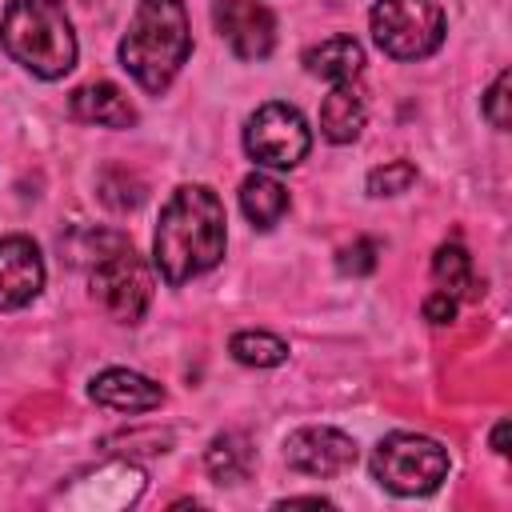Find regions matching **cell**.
<instances>
[{"instance_id":"obj_9","label":"cell","mask_w":512,"mask_h":512,"mask_svg":"<svg viewBox=\"0 0 512 512\" xmlns=\"http://www.w3.org/2000/svg\"><path fill=\"white\" fill-rule=\"evenodd\" d=\"M284 460L308 476H340L356 464V440L340 428H300L284 444Z\"/></svg>"},{"instance_id":"obj_2","label":"cell","mask_w":512,"mask_h":512,"mask_svg":"<svg viewBox=\"0 0 512 512\" xmlns=\"http://www.w3.org/2000/svg\"><path fill=\"white\" fill-rule=\"evenodd\" d=\"M192 56V32H188V8L184 0H140L128 36L120 40V64L136 76V84L152 96H160L172 76Z\"/></svg>"},{"instance_id":"obj_3","label":"cell","mask_w":512,"mask_h":512,"mask_svg":"<svg viewBox=\"0 0 512 512\" xmlns=\"http://www.w3.org/2000/svg\"><path fill=\"white\" fill-rule=\"evenodd\" d=\"M0 44L40 80H56L76 64V32L60 0H12L0 20Z\"/></svg>"},{"instance_id":"obj_18","label":"cell","mask_w":512,"mask_h":512,"mask_svg":"<svg viewBox=\"0 0 512 512\" xmlns=\"http://www.w3.org/2000/svg\"><path fill=\"white\" fill-rule=\"evenodd\" d=\"M100 200L112 212H132V208L144 204V180L124 164H108L100 172Z\"/></svg>"},{"instance_id":"obj_7","label":"cell","mask_w":512,"mask_h":512,"mask_svg":"<svg viewBox=\"0 0 512 512\" xmlns=\"http://www.w3.org/2000/svg\"><path fill=\"white\" fill-rule=\"evenodd\" d=\"M244 148L256 164L264 168H292L308 156L312 148V136H308V124L304 116L292 108V104H260L248 124H244Z\"/></svg>"},{"instance_id":"obj_5","label":"cell","mask_w":512,"mask_h":512,"mask_svg":"<svg viewBox=\"0 0 512 512\" xmlns=\"http://www.w3.org/2000/svg\"><path fill=\"white\" fill-rule=\"evenodd\" d=\"M372 40L392 60H424L444 40V12L436 0H376Z\"/></svg>"},{"instance_id":"obj_11","label":"cell","mask_w":512,"mask_h":512,"mask_svg":"<svg viewBox=\"0 0 512 512\" xmlns=\"http://www.w3.org/2000/svg\"><path fill=\"white\" fill-rule=\"evenodd\" d=\"M68 112L80 124H104V128H132L136 108L112 80H88L68 96Z\"/></svg>"},{"instance_id":"obj_19","label":"cell","mask_w":512,"mask_h":512,"mask_svg":"<svg viewBox=\"0 0 512 512\" xmlns=\"http://www.w3.org/2000/svg\"><path fill=\"white\" fill-rule=\"evenodd\" d=\"M228 348L240 364H252V368H272L288 356V344L280 336H268V332H236Z\"/></svg>"},{"instance_id":"obj_25","label":"cell","mask_w":512,"mask_h":512,"mask_svg":"<svg viewBox=\"0 0 512 512\" xmlns=\"http://www.w3.org/2000/svg\"><path fill=\"white\" fill-rule=\"evenodd\" d=\"M284 508H296V504H312V508H320V504H328L324 496H288V500H280Z\"/></svg>"},{"instance_id":"obj_13","label":"cell","mask_w":512,"mask_h":512,"mask_svg":"<svg viewBox=\"0 0 512 512\" xmlns=\"http://www.w3.org/2000/svg\"><path fill=\"white\" fill-rule=\"evenodd\" d=\"M364 116H368V108H364L360 88H352V80H348V84H336V88L324 96V104H320V132H324L332 144H348V140L360 136Z\"/></svg>"},{"instance_id":"obj_16","label":"cell","mask_w":512,"mask_h":512,"mask_svg":"<svg viewBox=\"0 0 512 512\" xmlns=\"http://www.w3.org/2000/svg\"><path fill=\"white\" fill-rule=\"evenodd\" d=\"M252 460H256V452H252L248 436H240V432H220L204 452V464L216 484H240L252 472Z\"/></svg>"},{"instance_id":"obj_24","label":"cell","mask_w":512,"mask_h":512,"mask_svg":"<svg viewBox=\"0 0 512 512\" xmlns=\"http://www.w3.org/2000/svg\"><path fill=\"white\" fill-rule=\"evenodd\" d=\"M504 444H508V420H500V424H496V432H492V448H496V452H500V456H504V452H508V448H504Z\"/></svg>"},{"instance_id":"obj_6","label":"cell","mask_w":512,"mask_h":512,"mask_svg":"<svg viewBox=\"0 0 512 512\" xmlns=\"http://www.w3.org/2000/svg\"><path fill=\"white\" fill-rule=\"evenodd\" d=\"M92 296L100 300V308L112 320L136 324L152 300V276L144 268V260L132 252V244H116L112 252H104L92 264Z\"/></svg>"},{"instance_id":"obj_22","label":"cell","mask_w":512,"mask_h":512,"mask_svg":"<svg viewBox=\"0 0 512 512\" xmlns=\"http://www.w3.org/2000/svg\"><path fill=\"white\" fill-rule=\"evenodd\" d=\"M508 84H512V76L508 72H500L496 80H492V88H488V96H484V116H488V124L492 128H508Z\"/></svg>"},{"instance_id":"obj_8","label":"cell","mask_w":512,"mask_h":512,"mask_svg":"<svg viewBox=\"0 0 512 512\" xmlns=\"http://www.w3.org/2000/svg\"><path fill=\"white\" fill-rule=\"evenodd\" d=\"M212 20H216L220 40L240 60H264L272 52V44H276V20L256 0H216Z\"/></svg>"},{"instance_id":"obj_14","label":"cell","mask_w":512,"mask_h":512,"mask_svg":"<svg viewBox=\"0 0 512 512\" xmlns=\"http://www.w3.org/2000/svg\"><path fill=\"white\" fill-rule=\"evenodd\" d=\"M304 68L312 76H324V80H336V84H348L360 76L364 68V48L352 40V36H328L320 44H312L304 52Z\"/></svg>"},{"instance_id":"obj_21","label":"cell","mask_w":512,"mask_h":512,"mask_svg":"<svg viewBox=\"0 0 512 512\" xmlns=\"http://www.w3.org/2000/svg\"><path fill=\"white\" fill-rule=\"evenodd\" d=\"M376 244L368 240V236H360V240H352V244H344L340 248V256H336V268L344 272V276H364V272H372L376 268Z\"/></svg>"},{"instance_id":"obj_20","label":"cell","mask_w":512,"mask_h":512,"mask_svg":"<svg viewBox=\"0 0 512 512\" xmlns=\"http://www.w3.org/2000/svg\"><path fill=\"white\" fill-rule=\"evenodd\" d=\"M416 184V164L412 160H388L384 168L368 172V192L372 196H400Z\"/></svg>"},{"instance_id":"obj_17","label":"cell","mask_w":512,"mask_h":512,"mask_svg":"<svg viewBox=\"0 0 512 512\" xmlns=\"http://www.w3.org/2000/svg\"><path fill=\"white\" fill-rule=\"evenodd\" d=\"M432 276L436 288L448 292L452 300H472L476 296V276H472V256L460 244H440L432 256Z\"/></svg>"},{"instance_id":"obj_12","label":"cell","mask_w":512,"mask_h":512,"mask_svg":"<svg viewBox=\"0 0 512 512\" xmlns=\"http://www.w3.org/2000/svg\"><path fill=\"white\" fill-rule=\"evenodd\" d=\"M92 400L116 412H152L164 404V388L140 372L128 368H108L92 380Z\"/></svg>"},{"instance_id":"obj_4","label":"cell","mask_w":512,"mask_h":512,"mask_svg":"<svg viewBox=\"0 0 512 512\" xmlns=\"http://www.w3.org/2000/svg\"><path fill=\"white\" fill-rule=\"evenodd\" d=\"M372 476L396 496H424L448 476V452L416 432H392L372 452Z\"/></svg>"},{"instance_id":"obj_10","label":"cell","mask_w":512,"mask_h":512,"mask_svg":"<svg viewBox=\"0 0 512 512\" xmlns=\"http://www.w3.org/2000/svg\"><path fill=\"white\" fill-rule=\"evenodd\" d=\"M44 288V260L28 236H0V312L24 308Z\"/></svg>"},{"instance_id":"obj_1","label":"cell","mask_w":512,"mask_h":512,"mask_svg":"<svg viewBox=\"0 0 512 512\" xmlns=\"http://www.w3.org/2000/svg\"><path fill=\"white\" fill-rule=\"evenodd\" d=\"M224 200L208 184H184L160 208V224L152 236V256L164 284H184L224 256Z\"/></svg>"},{"instance_id":"obj_23","label":"cell","mask_w":512,"mask_h":512,"mask_svg":"<svg viewBox=\"0 0 512 512\" xmlns=\"http://www.w3.org/2000/svg\"><path fill=\"white\" fill-rule=\"evenodd\" d=\"M456 316V300L448 296V292H432L428 300H424V320L428 324H448Z\"/></svg>"},{"instance_id":"obj_15","label":"cell","mask_w":512,"mask_h":512,"mask_svg":"<svg viewBox=\"0 0 512 512\" xmlns=\"http://www.w3.org/2000/svg\"><path fill=\"white\" fill-rule=\"evenodd\" d=\"M240 208L256 228H272L284 212H288V188L264 172H252L240 184Z\"/></svg>"}]
</instances>
